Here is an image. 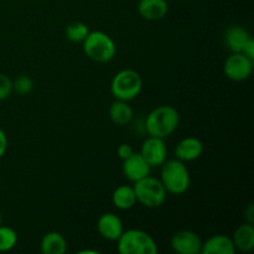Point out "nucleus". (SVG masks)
I'll return each instance as SVG.
<instances>
[{
	"instance_id": "nucleus-4",
	"label": "nucleus",
	"mask_w": 254,
	"mask_h": 254,
	"mask_svg": "<svg viewBox=\"0 0 254 254\" xmlns=\"http://www.w3.org/2000/svg\"><path fill=\"white\" fill-rule=\"evenodd\" d=\"M117 243L121 254H158L159 252L154 238L141 230L123 231Z\"/></svg>"
},
{
	"instance_id": "nucleus-11",
	"label": "nucleus",
	"mask_w": 254,
	"mask_h": 254,
	"mask_svg": "<svg viewBox=\"0 0 254 254\" xmlns=\"http://www.w3.org/2000/svg\"><path fill=\"white\" fill-rule=\"evenodd\" d=\"M97 230H98V233L104 238V240L117 241L121 237L122 233H123L124 227L122 220L116 215V213L107 212L103 213V215L98 218Z\"/></svg>"
},
{
	"instance_id": "nucleus-16",
	"label": "nucleus",
	"mask_w": 254,
	"mask_h": 254,
	"mask_svg": "<svg viewBox=\"0 0 254 254\" xmlns=\"http://www.w3.org/2000/svg\"><path fill=\"white\" fill-rule=\"evenodd\" d=\"M233 245L236 251L241 252H251L254 248V227L252 223H243L233 233Z\"/></svg>"
},
{
	"instance_id": "nucleus-15",
	"label": "nucleus",
	"mask_w": 254,
	"mask_h": 254,
	"mask_svg": "<svg viewBox=\"0 0 254 254\" xmlns=\"http://www.w3.org/2000/svg\"><path fill=\"white\" fill-rule=\"evenodd\" d=\"M251 37L252 36L247 29L240 25H232L225 31V44L231 52H242Z\"/></svg>"
},
{
	"instance_id": "nucleus-25",
	"label": "nucleus",
	"mask_w": 254,
	"mask_h": 254,
	"mask_svg": "<svg viewBox=\"0 0 254 254\" xmlns=\"http://www.w3.org/2000/svg\"><path fill=\"white\" fill-rule=\"evenodd\" d=\"M242 54H245L246 56L250 57V59H252L254 61V40H253V37H251V39L247 41V44L245 45Z\"/></svg>"
},
{
	"instance_id": "nucleus-27",
	"label": "nucleus",
	"mask_w": 254,
	"mask_h": 254,
	"mask_svg": "<svg viewBox=\"0 0 254 254\" xmlns=\"http://www.w3.org/2000/svg\"><path fill=\"white\" fill-rule=\"evenodd\" d=\"M245 212L247 213V222H248V223H252V225H253V222H254V217H253L254 208H253L252 203H250V205H248V207L246 208Z\"/></svg>"
},
{
	"instance_id": "nucleus-2",
	"label": "nucleus",
	"mask_w": 254,
	"mask_h": 254,
	"mask_svg": "<svg viewBox=\"0 0 254 254\" xmlns=\"http://www.w3.org/2000/svg\"><path fill=\"white\" fill-rule=\"evenodd\" d=\"M160 181L168 193L183 195L190 188L191 178L185 163L179 159H173L161 165Z\"/></svg>"
},
{
	"instance_id": "nucleus-22",
	"label": "nucleus",
	"mask_w": 254,
	"mask_h": 254,
	"mask_svg": "<svg viewBox=\"0 0 254 254\" xmlns=\"http://www.w3.org/2000/svg\"><path fill=\"white\" fill-rule=\"evenodd\" d=\"M34 86V79L26 74H21V76L16 77L15 81H12V91H15L20 96H26V94L31 93Z\"/></svg>"
},
{
	"instance_id": "nucleus-5",
	"label": "nucleus",
	"mask_w": 254,
	"mask_h": 254,
	"mask_svg": "<svg viewBox=\"0 0 254 254\" xmlns=\"http://www.w3.org/2000/svg\"><path fill=\"white\" fill-rule=\"evenodd\" d=\"M143 89L141 76L134 69H122L112 78L111 93L119 101L130 102L140 94Z\"/></svg>"
},
{
	"instance_id": "nucleus-26",
	"label": "nucleus",
	"mask_w": 254,
	"mask_h": 254,
	"mask_svg": "<svg viewBox=\"0 0 254 254\" xmlns=\"http://www.w3.org/2000/svg\"><path fill=\"white\" fill-rule=\"evenodd\" d=\"M7 150V136L4 133L1 128H0V159L5 155Z\"/></svg>"
},
{
	"instance_id": "nucleus-18",
	"label": "nucleus",
	"mask_w": 254,
	"mask_h": 254,
	"mask_svg": "<svg viewBox=\"0 0 254 254\" xmlns=\"http://www.w3.org/2000/svg\"><path fill=\"white\" fill-rule=\"evenodd\" d=\"M112 202L118 210L127 211L130 210L135 206L136 201L135 191L133 186L129 185H121L113 191L112 193Z\"/></svg>"
},
{
	"instance_id": "nucleus-12",
	"label": "nucleus",
	"mask_w": 254,
	"mask_h": 254,
	"mask_svg": "<svg viewBox=\"0 0 254 254\" xmlns=\"http://www.w3.org/2000/svg\"><path fill=\"white\" fill-rule=\"evenodd\" d=\"M174 153H175L176 159L184 163L197 160L203 153V144L200 139L195 136H188L179 141Z\"/></svg>"
},
{
	"instance_id": "nucleus-13",
	"label": "nucleus",
	"mask_w": 254,
	"mask_h": 254,
	"mask_svg": "<svg viewBox=\"0 0 254 254\" xmlns=\"http://www.w3.org/2000/svg\"><path fill=\"white\" fill-rule=\"evenodd\" d=\"M169 4L166 0H139L138 12L143 19L156 21L166 16Z\"/></svg>"
},
{
	"instance_id": "nucleus-23",
	"label": "nucleus",
	"mask_w": 254,
	"mask_h": 254,
	"mask_svg": "<svg viewBox=\"0 0 254 254\" xmlns=\"http://www.w3.org/2000/svg\"><path fill=\"white\" fill-rule=\"evenodd\" d=\"M12 93V81L9 76L0 73V102L9 98Z\"/></svg>"
},
{
	"instance_id": "nucleus-24",
	"label": "nucleus",
	"mask_w": 254,
	"mask_h": 254,
	"mask_svg": "<svg viewBox=\"0 0 254 254\" xmlns=\"http://www.w3.org/2000/svg\"><path fill=\"white\" fill-rule=\"evenodd\" d=\"M117 153H118V156L122 159V160H126L127 158H129V156L131 155V154L134 153L133 148H131L130 144H121V145L118 146V150H117Z\"/></svg>"
},
{
	"instance_id": "nucleus-3",
	"label": "nucleus",
	"mask_w": 254,
	"mask_h": 254,
	"mask_svg": "<svg viewBox=\"0 0 254 254\" xmlns=\"http://www.w3.org/2000/svg\"><path fill=\"white\" fill-rule=\"evenodd\" d=\"M82 44L86 56L98 64L112 61L117 54L116 42L103 31H89Z\"/></svg>"
},
{
	"instance_id": "nucleus-19",
	"label": "nucleus",
	"mask_w": 254,
	"mask_h": 254,
	"mask_svg": "<svg viewBox=\"0 0 254 254\" xmlns=\"http://www.w3.org/2000/svg\"><path fill=\"white\" fill-rule=\"evenodd\" d=\"M109 117L117 126H127L133 119V109L128 102L116 99L109 108Z\"/></svg>"
},
{
	"instance_id": "nucleus-17",
	"label": "nucleus",
	"mask_w": 254,
	"mask_h": 254,
	"mask_svg": "<svg viewBox=\"0 0 254 254\" xmlns=\"http://www.w3.org/2000/svg\"><path fill=\"white\" fill-rule=\"evenodd\" d=\"M40 250L44 254H64L67 251V241L60 232L52 231L42 237Z\"/></svg>"
},
{
	"instance_id": "nucleus-1",
	"label": "nucleus",
	"mask_w": 254,
	"mask_h": 254,
	"mask_svg": "<svg viewBox=\"0 0 254 254\" xmlns=\"http://www.w3.org/2000/svg\"><path fill=\"white\" fill-rule=\"evenodd\" d=\"M180 114L173 106H160L146 116L145 130L149 136L165 139L178 129Z\"/></svg>"
},
{
	"instance_id": "nucleus-7",
	"label": "nucleus",
	"mask_w": 254,
	"mask_h": 254,
	"mask_svg": "<svg viewBox=\"0 0 254 254\" xmlns=\"http://www.w3.org/2000/svg\"><path fill=\"white\" fill-rule=\"evenodd\" d=\"M254 61L242 52H232L223 64L225 74L235 82H242L250 78L253 72Z\"/></svg>"
},
{
	"instance_id": "nucleus-14",
	"label": "nucleus",
	"mask_w": 254,
	"mask_h": 254,
	"mask_svg": "<svg viewBox=\"0 0 254 254\" xmlns=\"http://www.w3.org/2000/svg\"><path fill=\"white\" fill-rule=\"evenodd\" d=\"M202 254H235L236 248L232 238L223 235H215L202 242Z\"/></svg>"
},
{
	"instance_id": "nucleus-8",
	"label": "nucleus",
	"mask_w": 254,
	"mask_h": 254,
	"mask_svg": "<svg viewBox=\"0 0 254 254\" xmlns=\"http://www.w3.org/2000/svg\"><path fill=\"white\" fill-rule=\"evenodd\" d=\"M140 155L151 168H159L168 159V148L164 139L148 136L141 144Z\"/></svg>"
},
{
	"instance_id": "nucleus-6",
	"label": "nucleus",
	"mask_w": 254,
	"mask_h": 254,
	"mask_svg": "<svg viewBox=\"0 0 254 254\" xmlns=\"http://www.w3.org/2000/svg\"><path fill=\"white\" fill-rule=\"evenodd\" d=\"M133 188L135 191L136 201L148 208L160 207L164 205L168 196L160 179H155L150 175L134 183Z\"/></svg>"
},
{
	"instance_id": "nucleus-10",
	"label": "nucleus",
	"mask_w": 254,
	"mask_h": 254,
	"mask_svg": "<svg viewBox=\"0 0 254 254\" xmlns=\"http://www.w3.org/2000/svg\"><path fill=\"white\" fill-rule=\"evenodd\" d=\"M124 176L131 183L141 180L150 175L151 166L145 161V159L140 155V153H133L129 158L123 160L122 165Z\"/></svg>"
},
{
	"instance_id": "nucleus-28",
	"label": "nucleus",
	"mask_w": 254,
	"mask_h": 254,
	"mask_svg": "<svg viewBox=\"0 0 254 254\" xmlns=\"http://www.w3.org/2000/svg\"><path fill=\"white\" fill-rule=\"evenodd\" d=\"M0 225H1V211H0Z\"/></svg>"
},
{
	"instance_id": "nucleus-20",
	"label": "nucleus",
	"mask_w": 254,
	"mask_h": 254,
	"mask_svg": "<svg viewBox=\"0 0 254 254\" xmlns=\"http://www.w3.org/2000/svg\"><path fill=\"white\" fill-rule=\"evenodd\" d=\"M88 34L89 29L84 22L73 21L66 26V37L72 42H83Z\"/></svg>"
},
{
	"instance_id": "nucleus-9",
	"label": "nucleus",
	"mask_w": 254,
	"mask_h": 254,
	"mask_svg": "<svg viewBox=\"0 0 254 254\" xmlns=\"http://www.w3.org/2000/svg\"><path fill=\"white\" fill-rule=\"evenodd\" d=\"M170 246L174 252L179 254H198L201 253L202 240L193 231L183 230L174 233Z\"/></svg>"
},
{
	"instance_id": "nucleus-21",
	"label": "nucleus",
	"mask_w": 254,
	"mask_h": 254,
	"mask_svg": "<svg viewBox=\"0 0 254 254\" xmlns=\"http://www.w3.org/2000/svg\"><path fill=\"white\" fill-rule=\"evenodd\" d=\"M17 233L11 227L0 225V252H9L16 246Z\"/></svg>"
}]
</instances>
